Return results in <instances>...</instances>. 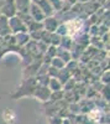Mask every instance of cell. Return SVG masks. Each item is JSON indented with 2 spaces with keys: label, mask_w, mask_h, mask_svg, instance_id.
<instances>
[{
  "label": "cell",
  "mask_w": 110,
  "mask_h": 124,
  "mask_svg": "<svg viewBox=\"0 0 110 124\" xmlns=\"http://www.w3.org/2000/svg\"><path fill=\"white\" fill-rule=\"evenodd\" d=\"M79 24L78 21H69L68 24H67V27H68V32H69V35H73L74 34V31H77L78 30V27H79Z\"/></svg>",
  "instance_id": "obj_1"
}]
</instances>
